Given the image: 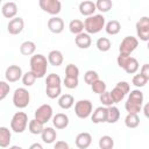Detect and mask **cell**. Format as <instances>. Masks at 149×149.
I'll list each match as a JSON object with an SVG mask.
<instances>
[{
  "label": "cell",
  "instance_id": "6da1fadb",
  "mask_svg": "<svg viewBox=\"0 0 149 149\" xmlns=\"http://www.w3.org/2000/svg\"><path fill=\"white\" fill-rule=\"evenodd\" d=\"M143 93L140 90H133L129 92V95L127 98V101L125 102V108L128 113L133 114H139L142 111L143 107Z\"/></svg>",
  "mask_w": 149,
  "mask_h": 149
},
{
  "label": "cell",
  "instance_id": "7a4b0ae2",
  "mask_svg": "<svg viewBox=\"0 0 149 149\" xmlns=\"http://www.w3.org/2000/svg\"><path fill=\"white\" fill-rule=\"evenodd\" d=\"M48 58L42 54H35L30 57V71L36 76V78H43L48 70Z\"/></svg>",
  "mask_w": 149,
  "mask_h": 149
},
{
  "label": "cell",
  "instance_id": "3957f363",
  "mask_svg": "<svg viewBox=\"0 0 149 149\" xmlns=\"http://www.w3.org/2000/svg\"><path fill=\"white\" fill-rule=\"evenodd\" d=\"M106 26V19L102 14H94L84 20L85 33L87 34H98Z\"/></svg>",
  "mask_w": 149,
  "mask_h": 149
},
{
  "label": "cell",
  "instance_id": "277c9868",
  "mask_svg": "<svg viewBox=\"0 0 149 149\" xmlns=\"http://www.w3.org/2000/svg\"><path fill=\"white\" fill-rule=\"evenodd\" d=\"M29 125L28 122V115L24 112H16L14 113V115L12 116L10 120V129L14 133H23L27 128V126Z\"/></svg>",
  "mask_w": 149,
  "mask_h": 149
},
{
  "label": "cell",
  "instance_id": "5b68a950",
  "mask_svg": "<svg viewBox=\"0 0 149 149\" xmlns=\"http://www.w3.org/2000/svg\"><path fill=\"white\" fill-rule=\"evenodd\" d=\"M30 102V93L24 87H19L13 93V104L16 108H26Z\"/></svg>",
  "mask_w": 149,
  "mask_h": 149
},
{
  "label": "cell",
  "instance_id": "8992f818",
  "mask_svg": "<svg viewBox=\"0 0 149 149\" xmlns=\"http://www.w3.org/2000/svg\"><path fill=\"white\" fill-rule=\"evenodd\" d=\"M92 112L93 105L88 99H81L74 104V113L79 119H87L92 115Z\"/></svg>",
  "mask_w": 149,
  "mask_h": 149
},
{
  "label": "cell",
  "instance_id": "52a82bcc",
  "mask_svg": "<svg viewBox=\"0 0 149 149\" xmlns=\"http://www.w3.org/2000/svg\"><path fill=\"white\" fill-rule=\"evenodd\" d=\"M38 6L43 12L52 16H57L62 10V3L59 0H40Z\"/></svg>",
  "mask_w": 149,
  "mask_h": 149
},
{
  "label": "cell",
  "instance_id": "ba28073f",
  "mask_svg": "<svg viewBox=\"0 0 149 149\" xmlns=\"http://www.w3.org/2000/svg\"><path fill=\"white\" fill-rule=\"evenodd\" d=\"M130 91V86L127 81H119L114 88L111 91V95H112V99L114 100V102H120L125 99V97L129 93Z\"/></svg>",
  "mask_w": 149,
  "mask_h": 149
},
{
  "label": "cell",
  "instance_id": "9c48e42d",
  "mask_svg": "<svg viewBox=\"0 0 149 149\" xmlns=\"http://www.w3.org/2000/svg\"><path fill=\"white\" fill-rule=\"evenodd\" d=\"M52 118H54V111L49 104H43L35 111V119L42 122L43 125L52 120Z\"/></svg>",
  "mask_w": 149,
  "mask_h": 149
},
{
  "label": "cell",
  "instance_id": "30bf717a",
  "mask_svg": "<svg viewBox=\"0 0 149 149\" xmlns=\"http://www.w3.org/2000/svg\"><path fill=\"white\" fill-rule=\"evenodd\" d=\"M139 45V40L134 36H126L120 45H119V52L120 54H126V55H130Z\"/></svg>",
  "mask_w": 149,
  "mask_h": 149
},
{
  "label": "cell",
  "instance_id": "8fae6325",
  "mask_svg": "<svg viewBox=\"0 0 149 149\" xmlns=\"http://www.w3.org/2000/svg\"><path fill=\"white\" fill-rule=\"evenodd\" d=\"M22 76H23L22 69L15 64L9 65L5 72V78L8 83H15V81L20 80V79H22Z\"/></svg>",
  "mask_w": 149,
  "mask_h": 149
},
{
  "label": "cell",
  "instance_id": "7c38bea8",
  "mask_svg": "<svg viewBox=\"0 0 149 149\" xmlns=\"http://www.w3.org/2000/svg\"><path fill=\"white\" fill-rule=\"evenodd\" d=\"M23 28H24V21L20 16H16V17L9 20V22L7 24V31L10 35H19V34H21Z\"/></svg>",
  "mask_w": 149,
  "mask_h": 149
},
{
  "label": "cell",
  "instance_id": "4fadbf2b",
  "mask_svg": "<svg viewBox=\"0 0 149 149\" xmlns=\"http://www.w3.org/2000/svg\"><path fill=\"white\" fill-rule=\"evenodd\" d=\"M48 29L52 34H61L64 30V21L59 16H52L48 20Z\"/></svg>",
  "mask_w": 149,
  "mask_h": 149
},
{
  "label": "cell",
  "instance_id": "5bb4252c",
  "mask_svg": "<svg viewBox=\"0 0 149 149\" xmlns=\"http://www.w3.org/2000/svg\"><path fill=\"white\" fill-rule=\"evenodd\" d=\"M78 9H79V13L81 15L88 17V16L94 15V13L97 10V6H95V2H93L91 0H85V1H81L79 3Z\"/></svg>",
  "mask_w": 149,
  "mask_h": 149
},
{
  "label": "cell",
  "instance_id": "9a60e30c",
  "mask_svg": "<svg viewBox=\"0 0 149 149\" xmlns=\"http://www.w3.org/2000/svg\"><path fill=\"white\" fill-rule=\"evenodd\" d=\"M74 143H76V147L78 149H87L91 143H92V136L90 133L87 132H83V133H79L77 136H76V140H74Z\"/></svg>",
  "mask_w": 149,
  "mask_h": 149
},
{
  "label": "cell",
  "instance_id": "2e32d148",
  "mask_svg": "<svg viewBox=\"0 0 149 149\" xmlns=\"http://www.w3.org/2000/svg\"><path fill=\"white\" fill-rule=\"evenodd\" d=\"M1 13L3 15V17L6 19H14L16 17V14H17V5L13 1H7L2 5L1 7Z\"/></svg>",
  "mask_w": 149,
  "mask_h": 149
},
{
  "label": "cell",
  "instance_id": "e0dca14e",
  "mask_svg": "<svg viewBox=\"0 0 149 149\" xmlns=\"http://www.w3.org/2000/svg\"><path fill=\"white\" fill-rule=\"evenodd\" d=\"M91 120H92L93 123L107 122V107H105V106L97 107V108L92 112Z\"/></svg>",
  "mask_w": 149,
  "mask_h": 149
},
{
  "label": "cell",
  "instance_id": "ac0fdd59",
  "mask_svg": "<svg viewBox=\"0 0 149 149\" xmlns=\"http://www.w3.org/2000/svg\"><path fill=\"white\" fill-rule=\"evenodd\" d=\"M52 125L56 129H65L69 126V116L65 113H56L52 118Z\"/></svg>",
  "mask_w": 149,
  "mask_h": 149
},
{
  "label": "cell",
  "instance_id": "d6986e66",
  "mask_svg": "<svg viewBox=\"0 0 149 149\" xmlns=\"http://www.w3.org/2000/svg\"><path fill=\"white\" fill-rule=\"evenodd\" d=\"M74 43L79 49H88L92 44V38H91L90 34L84 31L74 37Z\"/></svg>",
  "mask_w": 149,
  "mask_h": 149
},
{
  "label": "cell",
  "instance_id": "ffe728a7",
  "mask_svg": "<svg viewBox=\"0 0 149 149\" xmlns=\"http://www.w3.org/2000/svg\"><path fill=\"white\" fill-rule=\"evenodd\" d=\"M41 137H42V141L47 144H51L56 141V137H57V132L55 130L54 127H44L42 134H41Z\"/></svg>",
  "mask_w": 149,
  "mask_h": 149
},
{
  "label": "cell",
  "instance_id": "44dd1931",
  "mask_svg": "<svg viewBox=\"0 0 149 149\" xmlns=\"http://www.w3.org/2000/svg\"><path fill=\"white\" fill-rule=\"evenodd\" d=\"M48 62L50 65L52 66H59L63 64V61H64V57H63V54L59 51V50H51L49 54H48Z\"/></svg>",
  "mask_w": 149,
  "mask_h": 149
},
{
  "label": "cell",
  "instance_id": "7402d4cb",
  "mask_svg": "<svg viewBox=\"0 0 149 149\" xmlns=\"http://www.w3.org/2000/svg\"><path fill=\"white\" fill-rule=\"evenodd\" d=\"M36 51V44L33 41H24L20 45V52L23 56H33Z\"/></svg>",
  "mask_w": 149,
  "mask_h": 149
},
{
  "label": "cell",
  "instance_id": "603a6c76",
  "mask_svg": "<svg viewBox=\"0 0 149 149\" xmlns=\"http://www.w3.org/2000/svg\"><path fill=\"white\" fill-rule=\"evenodd\" d=\"M12 141V133L7 127H0V147L6 148Z\"/></svg>",
  "mask_w": 149,
  "mask_h": 149
},
{
  "label": "cell",
  "instance_id": "cb8c5ba5",
  "mask_svg": "<svg viewBox=\"0 0 149 149\" xmlns=\"http://www.w3.org/2000/svg\"><path fill=\"white\" fill-rule=\"evenodd\" d=\"M69 30H70L72 34H74L76 36L79 35V34H81V33H84V30H85L84 22H83L81 20H79V19H73V20H71L70 23H69Z\"/></svg>",
  "mask_w": 149,
  "mask_h": 149
},
{
  "label": "cell",
  "instance_id": "d4e9b609",
  "mask_svg": "<svg viewBox=\"0 0 149 149\" xmlns=\"http://www.w3.org/2000/svg\"><path fill=\"white\" fill-rule=\"evenodd\" d=\"M73 104H74V98L71 94L65 93L58 98V105L63 109H70L73 106Z\"/></svg>",
  "mask_w": 149,
  "mask_h": 149
},
{
  "label": "cell",
  "instance_id": "484cf974",
  "mask_svg": "<svg viewBox=\"0 0 149 149\" xmlns=\"http://www.w3.org/2000/svg\"><path fill=\"white\" fill-rule=\"evenodd\" d=\"M105 30L108 35H118L121 30V23L118 20H111L106 23L105 26Z\"/></svg>",
  "mask_w": 149,
  "mask_h": 149
},
{
  "label": "cell",
  "instance_id": "4316f807",
  "mask_svg": "<svg viewBox=\"0 0 149 149\" xmlns=\"http://www.w3.org/2000/svg\"><path fill=\"white\" fill-rule=\"evenodd\" d=\"M28 129H29V132H30L33 135H41L42 132H43V129H44V125L34 118L33 120L29 121Z\"/></svg>",
  "mask_w": 149,
  "mask_h": 149
},
{
  "label": "cell",
  "instance_id": "83f0119b",
  "mask_svg": "<svg viewBox=\"0 0 149 149\" xmlns=\"http://www.w3.org/2000/svg\"><path fill=\"white\" fill-rule=\"evenodd\" d=\"M62 79L56 73H50L45 78V87H61Z\"/></svg>",
  "mask_w": 149,
  "mask_h": 149
},
{
  "label": "cell",
  "instance_id": "f1b7e54d",
  "mask_svg": "<svg viewBox=\"0 0 149 149\" xmlns=\"http://www.w3.org/2000/svg\"><path fill=\"white\" fill-rule=\"evenodd\" d=\"M120 119V111L116 106L107 107V122L108 123H115Z\"/></svg>",
  "mask_w": 149,
  "mask_h": 149
},
{
  "label": "cell",
  "instance_id": "f546056e",
  "mask_svg": "<svg viewBox=\"0 0 149 149\" xmlns=\"http://www.w3.org/2000/svg\"><path fill=\"white\" fill-rule=\"evenodd\" d=\"M125 125L126 127L130 128V129H134L136 127H139L140 125V118H139V114H133V113H128L125 118Z\"/></svg>",
  "mask_w": 149,
  "mask_h": 149
},
{
  "label": "cell",
  "instance_id": "4dcf8cb0",
  "mask_svg": "<svg viewBox=\"0 0 149 149\" xmlns=\"http://www.w3.org/2000/svg\"><path fill=\"white\" fill-rule=\"evenodd\" d=\"M95 47H97V49H98L99 51L106 52V51H108V50L111 49L112 42H111V40L107 38V37H99V38L97 40V42H95Z\"/></svg>",
  "mask_w": 149,
  "mask_h": 149
},
{
  "label": "cell",
  "instance_id": "1f68e13d",
  "mask_svg": "<svg viewBox=\"0 0 149 149\" xmlns=\"http://www.w3.org/2000/svg\"><path fill=\"white\" fill-rule=\"evenodd\" d=\"M98 146L100 149H113L114 147V140L109 135H104L99 139Z\"/></svg>",
  "mask_w": 149,
  "mask_h": 149
},
{
  "label": "cell",
  "instance_id": "d6a6232c",
  "mask_svg": "<svg viewBox=\"0 0 149 149\" xmlns=\"http://www.w3.org/2000/svg\"><path fill=\"white\" fill-rule=\"evenodd\" d=\"M139 68H140L139 61H137L136 58H134V57H130V59L128 61V63H127V65H126V68H125L123 70H125L127 73L133 74V73H136V72H137Z\"/></svg>",
  "mask_w": 149,
  "mask_h": 149
},
{
  "label": "cell",
  "instance_id": "836d02e7",
  "mask_svg": "<svg viewBox=\"0 0 149 149\" xmlns=\"http://www.w3.org/2000/svg\"><path fill=\"white\" fill-rule=\"evenodd\" d=\"M95 6H97V10L101 13H107L113 7V2L111 0H98L95 2Z\"/></svg>",
  "mask_w": 149,
  "mask_h": 149
},
{
  "label": "cell",
  "instance_id": "e575fe53",
  "mask_svg": "<svg viewBox=\"0 0 149 149\" xmlns=\"http://www.w3.org/2000/svg\"><path fill=\"white\" fill-rule=\"evenodd\" d=\"M91 88L93 91V93H97V94H102L106 92L107 90V86H106V83L101 79H98L97 81H94L92 85H91Z\"/></svg>",
  "mask_w": 149,
  "mask_h": 149
},
{
  "label": "cell",
  "instance_id": "d590c367",
  "mask_svg": "<svg viewBox=\"0 0 149 149\" xmlns=\"http://www.w3.org/2000/svg\"><path fill=\"white\" fill-rule=\"evenodd\" d=\"M99 79V74L97 71L94 70H87L85 73H84V81L87 84V85H92L94 81H97Z\"/></svg>",
  "mask_w": 149,
  "mask_h": 149
},
{
  "label": "cell",
  "instance_id": "8d00e7d4",
  "mask_svg": "<svg viewBox=\"0 0 149 149\" xmlns=\"http://www.w3.org/2000/svg\"><path fill=\"white\" fill-rule=\"evenodd\" d=\"M65 77L69 78H78L79 77V68L72 63L68 64L65 68Z\"/></svg>",
  "mask_w": 149,
  "mask_h": 149
},
{
  "label": "cell",
  "instance_id": "74e56055",
  "mask_svg": "<svg viewBox=\"0 0 149 149\" xmlns=\"http://www.w3.org/2000/svg\"><path fill=\"white\" fill-rule=\"evenodd\" d=\"M37 78H36V76L31 72V71H27V72H24L23 73V76H22V83H23V85L24 86H33V84L35 83V80H36Z\"/></svg>",
  "mask_w": 149,
  "mask_h": 149
},
{
  "label": "cell",
  "instance_id": "f35d334b",
  "mask_svg": "<svg viewBox=\"0 0 149 149\" xmlns=\"http://www.w3.org/2000/svg\"><path fill=\"white\" fill-rule=\"evenodd\" d=\"M99 100L102 104V106H105V107H111V106H113V104H115L114 100L112 99L111 92H107V91L99 95Z\"/></svg>",
  "mask_w": 149,
  "mask_h": 149
},
{
  "label": "cell",
  "instance_id": "ab89813d",
  "mask_svg": "<svg viewBox=\"0 0 149 149\" xmlns=\"http://www.w3.org/2000/svg\"><path fill=\"white\" fill-rule=\"evenodd\" d=\"M45 94L50 99H56L62 95V87H45Z\"/></svg>",
  "mask_w": 149,
  "mask_h": 149
},
{
  "label": "cell",
  "instance_id": "60d3db41",
  "mask_svg": "<svg viewBox=\"0 0 149 149\" xmlns=\"http://www.w3.org/2000/svg\"><path fill=\"white\" fill-rule=\"evenodd\" d=\"M136 31L140 30H149V17L148 16H142L139 19V21L135 24Z\"/></svg>",
  "mask_w": 149,
  "mask_h": 149
},
{
  "label": "cell",
  "instance_id": "b9f144b4",
  "mask_svg": "<svg viewBox=\"0 0 149 149\" xmlns=\"http://www.w3.org/2000/svg\"><path fill=\"white\" fill-rule=\"evenodd\" d=\"M147 81H148V80L146 79V77H144V76H142L141 73L135 74V76L133 77V79H132L133 85H134V86H136V87H143V86H146Z\"/></svg>",
  "mask_w": 149,
  "mask_h": 149
},
{
  "label": "cell",
  "instance_id": "7bdbcfd3",
  "mask_svg": "<svg viewBox=\"0 0 149 149\" xmlns=\"http://www.w3.org/2000/svg\"><path fill=\"white\" fill-rule=\"evenodd\" d=\"M9 91H10L9 84H8L7 81H5V80H1V81H0V100H1V101L8 95Z\"/></svg>",
  "mask_w": 149,
  "mask_h": 149
},
{
  "label": "cell",
  "instance_id": "ee69618b",
  "mask_svg": "<svg viewBox=\"0 0 149 149\" xmlns=\"http://www.w3.org/2000/svg\"><path fill=\"white\" fill-rule=\"evenodd\" d=\"M78 84H79L78 78H69V77H65L64 80H63V85H64L66 88H69V90L76 88V87L78 86Z\"/></svg>",
  "mask_w": 149,
  "mask_h": 149
},
{
  "label": "cell",
  "instance_id": "f6af8a7d",
  "mask_svg": "<svg viewBox=\"0 0 149 149\" xmlns=\"http://www.w3.org/2000/svg\"><path fill=\"white\" fill-rule=\"evenodd\" d=\"M130 57H132L130 55L119 54V56H118V58H116V63H118L119 68L125 69V68H126V65H127V63H128V61L130 59Z\"/></svg>",
  "mask_w": 149,
  "mask_h": 149
},
{
  "label": "cell",
  "instance_id": "bcb514c9",
  "mask_svg": "<svg viewBox=\"0 0 149 149\" xmlns=\"http://www.w3.org/2000/svg\"><path fill=\"white\" fill-rule=\"evenodd\" d=\"M54 149H70V147L65 141H57L54 144Z\"/></svg>",
  "mask_w": 149,
  "mask_h": 149
},
{
  "label": "cell",
  "instance_id": "7dc6e473",
  "mask_svg": "<svg viewBox=\"0 0 149 149\" xmlns=\"http://www.w3.org/2000/svg\"><path fill=\"white\" fill-rule=\"evenodd\" d=\"M140 73H141L142 76H144L147 80H149V64H148V63H147V64H143V65H142V68H141V71H140Z\"/></svg>",
  "mask_w": 149,
  "mask_h": 149
},
{
  "label": "cell",
  "instance_id": "c3c4849f",
  "mask_svg": "<svg viewBox=\"0 0 149 149\" xmlns=\"http://www.w3.org/2000/svg\"><path fill=\"white\" fill-rule=\"evenodd\" d=\"M142 111H143V114L147 119H149V102H147L143 107H142Z\"/></svg>",
  "mask_w": 149,
  "mask_h": 149
},
{
  "label": "cell",
  "instance_id": "681fc988",
  "mask_svg": "<svg viewBox=\"0 0 149 149\" xmlns=\"http://www.w3.org/2000/svg\"><path fill=\"white\" fill-rule=\"evenodd\" d=\"M28 149H43V147H42V144H40V143H33Z\"/></svg>",
  "mask_w": 149,
  "mask_h": 149
},
{
  "label": "cell",
  "instance_id": "f907efd6",
  "mask_svg": "<svg viewBox=\"0 0 149 149\" xmlns=\"http://www.w3.org/2000/svg\"><path fill=\"white\" fill-rule=\"evenodd\" d=\"M9 149H23L22 147H20V146H10L9 147Z\"/></svg>",
  "mask_w": 149,
  "mask_h": 149
},
{
  "label": "cell",
  "instance_id": "816d5d0a",
  "mask_svg": "<svg viewBox=\"0 0 149 149\" xmlns=\"http://www.w3.org/2000/svg\"><path fill=\"white\" fill-rule=\"evenodd\" d=\"M147 48H148V50H149V42H148V44H147Z\"/></svg>",
  "mask_w": 149,
  "mask_h": 149
},
{
  "label": "cell",
  "instance_id": "f5cc1de1",
  "mask_svg": "<svg viewBox=\"0 0 149 149\" xmlns=\"http://www.w3.org/2000/svg\"><path fill=\"white\" fill-rule=\"evenodd\" d=\"M70 149H72V148H70Z\"/></svg>",
  "mask_w": 149,
  "mask_h": 149
}]
</instances>
